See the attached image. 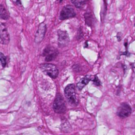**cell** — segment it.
<instances>
[{
  "instance_id": "6da1fadb",
  "label": "cell",
  "mask_w": 135,
  "mask_h": 135,
  "mask_svg": "<svg viewBox=\"0 0 135 135\" xmlns=\"http://www.w3.org/2000/svg\"><path fill=\"white\" fill-rule=\"evenodd\" d=\"M65 94L68 102H70L72 104H77L78 100L76 97V93H75V87L74 85L71 84L67 85L65 89Z\"/></svg>"
},
{
  "instance_id": "7a4b0ae2",
  "label": "cell",
  "mask_w": 135,
  "mask_h": 135,
  "mask_svg": "<svg viewBox=\"0 0 135 135\" xmlns=\"http://www.w3.org/2000/svg\"><path fill=\"white\" fill-rule=\"evenodd\" d=\"M41 69L44 73H45L47 75L52 78H56L58 76V69L57 67L53 65V64L50 63H45V64H41Z\"/></svg>"
},
{
  "instance_id": "3957f363",
  "label": "cell",
  "mask_w": 135,
  "mask_h": 135,
  "mask_svg": "<svg viewBox=\"0 0 135 135\" xmlns=\"http://www.w3.org/2000/svg\"><path fill=\"white\" fill-rule=\"evenodd\" d=\"M53 109L56 113H64L66 110V106L62 96L58 93L53 103Z\"/></svg>"
},
{
  "instance_id": "277c9868",
  "label": "cell",
  "mask_w": 135,
  "mask_h": 135,
  "mask_svg": "<svg viewBox=\"0 0 135 135\" xmlns=\"http://www.w3.org/2000/svg\"><path fill=\"white\" fill-rule=\"evenodd\" d=\"M75 16V11L74 8L71 6H66L62 9L60 12V20H66L68 18H72Z\"/></svg>"
},
{
  "instance_id": "5b68a950",
  "label": "cell",
  "mask_w": 135,
  "mask_h": 135,
  "mask_svg": "<svg viewBox=\"0 0 135 135\" xmlns=\"http://www.w3.org/2000/svg\"><path fill=\"white\" fill-rule=\"evenodd\" d=\"M0 40L2 44H7L10 42V36L7 28L3 23L0 25Z\"/></svg>"
},
{
  "instance_id": "8992f818",
  "label": "cell",
  "mask_w": 135,
  "mask_h": 135,
  "mask_svg": "<svg viewBox=\"0 0 135 135\" xmlns=\"http://www.w3.org/2000/svg\"><path fill=\"white\" fill-rule=\"evenodd\" d=\"M43 54L45 58V60L47 62H49V61L53 60V59L57 56L58 51L57 50L55 49L53 47H47L44 50Z\"/></svg>"
},
{
  "instance_id": "52a82bcc",
  "label": "cell",
  "mask_w": 135,
  "mask_h": 135,
  "mask_svg": "<svg viewBox=\"0 0 135 135\" xmlns=\"http://www.w3.org/2000/svg\"><path fill=\"white\" fill-rule=\"evenodd\" d=\"M130 114H131V108L126 103L122 104L118 109V115L119 117L122 118L128 117Z\"/></svg>"
},
{
  "instance_id": "ba28073f",
  "label": "cell",
  "mask_w": 135,
  "mask_h": 135,
  "mask_svg": "<svg viewBox=\"0 0 135 135\" xmlns=\"http://www.w3.org/2000/svg\"><path fill=\"white\" fill-rule=\"evenodd\" d=\"M46 32V25L45 23H41L37 28L36 35H35V42L40 43L43 40Z\"/></svg>"
},
{
  "instance_id": "9c48e42d",
  "label": "cell",
  "mask_w": 135,
  "mask_h": 135,
  "mask_svg": "<svg viewBox=\"0 0 135 135\" xmlns=\"http://www.w3.org/2000/svg\"><path fill=\"white\" fill-rule=\"evenodd\" d=\"M58 37H59V44L60 45H66L68 42V36L66 32L64 31H59L58 32Z\"/></svg>"
},
{
  "instance_id": "30bf717a",
  "label": "cell",
  "mask_w": 135,
  "mask_h": 135,
  "mask_svg": "<svg viewBox=\"0 0 135 135\" xmlns=\"http://www.w3.org/2000/svg\"><path fill=\"white\" fill-rule=\"evenodd\" d=\"M0 17H1L2 19H4V20H6V19L9 18V13L5 9V7L3 6V5H1V6H0Z\"/></svg>"
},
{
  "instance_id": "8fae6325",
  "label": "cell",
  "mask_w": 135,
  "mask_h": 135,
  "mask_svg": "<svg viewBox=\"0 0 135 135\" xmlns=\"http://www.w3.org/2000/svg\"><path fill=\"white\" fill-rule=\"evenodd\" d=\"M89 81H90V78H89L88 77H84V78H82L81 81H80L78 83L76 86H77V88H78V89H79L80 90H81L83 88H84L85 85H86Z\"/></svg>"
},
{
  "instance_id": "7c38bea8",
  "label": "cell",
  "mask_w": 135,
  "mask_h": 135,
  "mask_svg": "<svg viewBox=\"0 0 135 135\" xmlns=\"http://www.w3.org/2000/svg\"><path fill=\"white\" fill-rule=\"evenodd\" d=\"M85 21H86V23L87 25L92 26V24L94 23V19H93V16L91 15V14L87 13L85 14Z\"/></svg>"
},
{
  "instance_id": "4fadbf2b",
  "label": "cell",
  "mask_w": 135,
  "mask_h": 135,
  "mask_svg": "<svg viewBox=\"0 0 135 135\" xmlns=\"http://www.w3.org/2000/svg\"><path fill=\"white\" fill-rule=\"evenodd\" d=\"M75 6H76L77 8H81L84 6L85 0H71Z\"/></svg>"
},
{
  "instance_id": "5bb4252c",
  "label": "cell",
  "mask_w": 135,
  "mask_h": 135,
  "mask_svg": "<svg viewBox=\"0 0 135 135\" xmlns=\"http://www.w3.org/2000/svg\"><path fill=\"white\" fill-rule=\"evenodd\" d=\"M0 60H1L2 66H3V67H5L6 66V58L3 55V53H0Z\"/></svg>"
},
{
  "instance_id": "9a60e30c",
  "label": "cell",
  "mask_w": 135,
  "mask_h": 135,
  "mask_svg": "<svg viewBox=\"0 0 135 135\" xmlns=\"http://www.w3.org/2000/svg\"><path fill=\"white\" fill-rule=\"evenodd\" d=\"M94 82H95V85H97V86H99V85H100V81H99L98 77H95Z\"/></svg>"
},
{
  "instance_id": "2e32d148",
  "label": "cell",
  "mask_w": 135,
  "mask_h": 135,
  "mask_svg": "<svg viewBox=\"0 0 135 135\" xmlns=\"http://www.w3.org/2000/svg\"><path fill=\"white\" fill-rule=\"evenodd\" d=\"M58 1H59V2H61V1H62V0H58Z\"/></svg>"
}]
</instances>
